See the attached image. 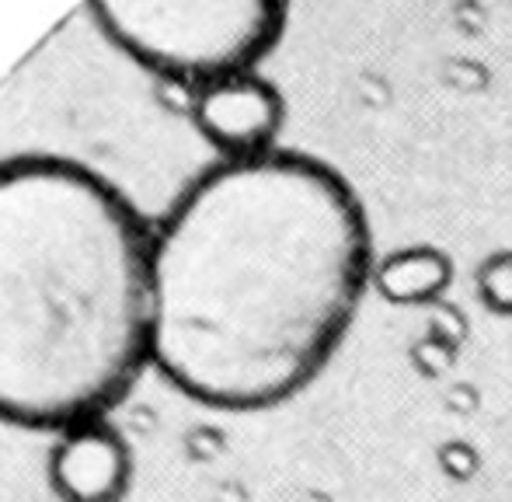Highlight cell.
Masks as SVG:
<instances>
[{"label": "cell", "mask_w": 512, "mask_h": 502, "mask_svg": "<svg viewBox=\"0 0 512 502\" xmlns=\"http://www.w3.org/2000/svg\"><path fill=\"white\" fill-rule=\"evenodd\" d=\"M453 265L439 248H401L373 269V286L391 304H429L450 286Z\"/></svg>", "instance_id": "obj_6"}, {"label": "cell", "mask_w": 512, "mask_h": 502, "mask_svg": "<svg viewBox=\"0 0 512 502\" xmlns=\"http://www.w3.org/2000/svg\"><path fill=\"white\" fill-rule=\"evenodd\" d=\"M373 269L366 210L335 168L220 157L150 231V363L206 408H276L335 360Z\"/></svg>", "instance_id": "obj_1"}, {"label": "cell", "mask_w": 512, "mask_h": 502, "mask_svg": "<svg viewBox=\"0 0 512 502\" xmlns=\"http://www.w3.org/2000/svg\"><path fill=\"white\" fill-rule=\"evenodd\" d=\"M189 116L220 157H258L276 150L286 102L276 84L248 70L192 88Z\"/></svg>", "instance_id": "obj_4"}, {"label": "cell", "mask_w": 512, "mask_h": 502, "mask_svg": "<svg viewBox=\"0 0 512 502\" xmlns=\"http://www.w3.org/2000/svg\"><path fill=\"white\" fill-rule=\"evenodd\" d=\"M49 485L63 502H122L133 485L126 436L105 419L63 429L49 454Z\"/></svg>", "instance_id": "obj_5"}, {"label": "cell", "mask_w": 512, "mask_h": 502, "mask_svg": "<svg viewBox=\"0 0 512 502\" xmlns=\"http://www.w3.org/2000/svg\"><path fill=\"white\" fill-rule=\"evenodd\" d=\"M150 363V227L60 154L0 161V419H105Z\"/></svg>", "instance_id": "obj_2"}, {"label": "cell", "mask_w": 512, "mask_h": 502, "mask_svg": "<svg viewBox=\"0 0 512 502\" xmlns=\"http://www.w3.org/2000/svg\"><path fill=\"white\" fill-rule=\"evenodd\" d=\"M478 297L488 311L512 314V251H495L478 269Z\"/></svg>", "instance_id": "obj_7"}, {"label": "cell", "mask_w": 512, "mask_h": 502, "mask_svg": "<svg viewBox=\"0 0 512 502\" xmlns=\"http://www.w3.org/2000/svg\"><path fill=\"white\" fill-rule=\"evenodd\" d=\"M290 0H91L98 28L182 88L248 74L279 42Z\"/></svg>", "instance_id": "obj_3"}]
</instances>
